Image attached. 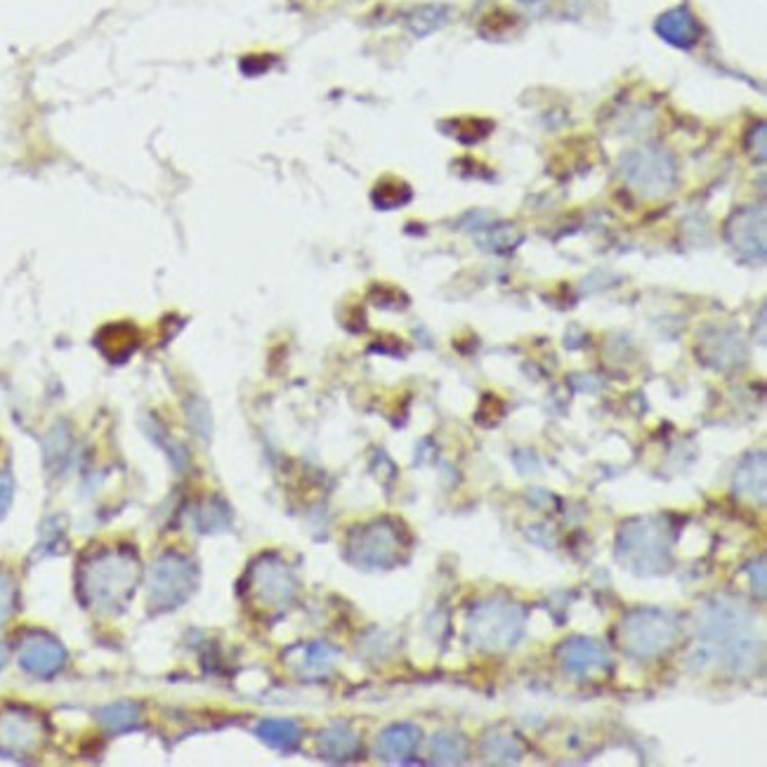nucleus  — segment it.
Listing matches in <instances>:
<instances>
[{
	"label": "nucleus",
	"instance_id": "1",
	"mask_svg": "<svg viewBox=\"0 0 767 767\" xmlns=\"http://www.w3.org/2000/svg\"><path fill=\"white\" fill-rule=\"evenodd\" d=\"M699 638L713 659L734 673L751 671L758 659L753 614L742 602L720 598L704 607L699 616Z\"/></svg>",
	"mask_w": 767,
	"mask_h": 767
},
{
	"label": "nucleus",
	"instance_id": "2",
	"mask_svg": "<svg viewBox=\"0 0 767 767\" xmlns=\"http://www.w3.org/2000/svg\"><path fill=\"white\" fill-rule=\"evenodd\" d=\"M619 560L638 574H659L668 565L671 555V529L657 517L628 522L621 527L616 539Z\"/></svg>",
	"mask_w": 767,
	"mask_h": 767
},
{
	"label": "nucleus",
	"instance_id": "3",
	"mask_svg": "<svg viewBox=\"0 0 767 767\" xmlns=\"http://www.w3.org/2000/svg\"><path fill=\"white\" fill-rule=\"evenodd\" d=\"M470 640L484 652H506L524 633V609L508 600L477 605L470 616Z\"/></svg>",
	"mask_w": 767,
	"mask_h": 767
},
{
	"label": "nucleus",
	"instance_id": "4",
	"mask_svg": "<svg viewBox=\"0 0 767 767\" xmlns=\"http://www.w3.org/2000/svg\"><path fill=\"white\" fill-rule=\"evenodd\" d=\"M680 635L678 621L661 609H635L621 624V647L635 659H654L668 652Z\"/></svg>",
	"mask_w": 767,
	"mask_h": 767
},
{
	"label": "nucleus",
	"instance_id": "5",
	"mask_svg": "<svg viewBox=\"0 0 767 767\" xmlns=\"http://www.w3.org/2000/svg\"><path fill=\"white\" fill-rule=\"evenodd\" d=\"M621 175L626 185L645 199H661L675 187L678 166L675 159L661 147H638L624 154L621 159Z\"/></svg>",
	"mask_w": 767,
	"mask_h": 767
},
{
	"label": "nucleus",
	"instance_id": "6",
	"mask_svg": "<svg viewBox=\"0 0 767 767\" xmlns=\"http://www.w3.org/2000/svg\"><path fill=\"white\" fill-rule=\"evenodd\" d=\"M140 581V565L135 555L126 553H107L95 562L90 569V595L102 607L123 605Z\"/></svg>",
	"mask_w": 767,
	"mask_h": 767
},
{
	"label": "nucleus",
	"instance_id": "7",
	"mask_svg": "<svg viewBox=\"0 0 767 767\" xmlns=\"http://www.w3.org/2000/svg\"><path fill=\"white\" fill-rule=\"evenodd\" d=\"M199 572L194 562L180 555H166L149 574V600L156 609H175L194 593Z\"/></svg>",
	"mask_w": 767,
	"mask_h": 767
},
{
	"label": "nucleus",
	"instance_id": "8",
	"mask_svg": "<svg viewBox=\"0 0 767 767\" xmlns=\"http://www.w3.org/2000/svg\"><path fill=\"white\" fill-rule=\"evenodd\" d=\"M350 560L362 567H390L395 565L402 539L390 522L380 520L357 529L350 539Z\"/></svg>",
	"mask_w": 767,
	"mask_h": 767
},
{
	"label": "nucleus",
	"instance_id": "9",
	"mask_svg": "<svg viewBox=\"0 0 767 767\" xmlns=\"http://www.w3.org/2000/svg\"><path fill=\"white\" fill-rule=\"evenodd\" d=\"M253 598L267 609H284L295 595V576L284 562L262 560L251 572Z\"/></svg>",
	"mask_w": 767,
	"mask_h": 767
},
{
	"label": "nucleus",
	"instance_id": "10",
	"mask_svg": "<svg viewBox=\"0 0 767 767\" xmlns=\"http://www.w3.org/2000/svg\"><path fill=\"white\" fill-rule=\"evenodd\" d=\"M727 241L744 260H765V206H746L727 220Z\"/></svg>",
	"mask_w": 767,
	"mask_h": 767
},
{
	"label": "nucleus",
	"instance_id": "11",
	"mask_svg": "<svg viewBox=\"0 0 767 767\" xmlns=\"http://www.w3.org/2000/svg\"><path fill=\"white\" fill-rule=\"evenodd\" d=\"M557 657L576 678H593V675L605 673L612 664L607 649L590 638L565 640L557 649Z\"/></svg>",
	"mask_w": 767,
	"mask_h": 767
},
{
	"label": "nucleus",
	"instance_id": "12",
	"mask_svg": "<svg viewBox=\"0 0 767 767\" xmlns=\"http://www.w3.org/2000/svg\"><path fill=\"white\" fill-rule=\"evenodd\" d=\"M421 744V732L413 725H392L378 737L376 751L388 763H406Z\"/></svg>",
	"mask_w": 767,
	"mask_h": 767
},
{
	"label": "nucleus",
	"instance_id": "13",
	"mask_svg": "<svg viewBox=\"0 0 767 767\" xmlns=\"http://www.w3.org/2000/svg\"><path fill=\"white\" fill-rule=\"evenodd\" d=\"M701 354L706 357V362H711L716 369H727V366H739L746 357V347L742 338L734 331L718 329L716 333L704 338L701 343Z\"/></svg>",
	"mask_w": 767,
	"mask_h": 767
},
{
	"label": "nucleus",
	"instance_id": "14",
	"mask_svg": "<svg viewBox=\"0 0 767 767\" xmlns=\"http://www.w3.org/2000/svg\"><path fill=\"white\" fill-rule=\"evenodd\" d=\"M22 664L36 675H52L64 664V649L55 640L36 635L22 645Z\"/></svg>",
	"mask_w": 767,
	"mask_h": 767
},
{
	"label": "nucleus",
	"instance_id": "15",
	"mask_svg": "<svg viewBox=\"0 0 767 767\" xmlns=\"http://www.w3.org/2000/svg\"><path fill=\"white\" fill-rule=\"evenodd\" d=\"M734 491L742 498H749L751 503L763 506L765 503V456L751 454L739 463L734 472Z\"/></svg>",
	"mask_w": 767,
	"mask_h": 767
},
{
	"label": "nucleus",
	"instance_id": "16",
	"mask_svg": "<svg viewBox=\"0 0 767 767\" xmlns=\"http://www.w3.org/2000/svg\"><path fill=\"white\" fill-rule=\"evenodd\" d=\"M359 751V737L347 725H331L319 734V753L326 760H350Z\"/></svg>",
	"mask_w": 767,
	"mask_h": 767
},
{
	"label": "nucleus",
	"instance_id": "17",
	"mask_svg": "<svg viewBox=\"0 0 767 767\" xmlns=\"http://www.w3.org/2000/svg\"><path fill=\"white\" fill-rule=\"evenodd\" d=\"M255 732H258V737L262 739V742H265L267 746H272L274 751H281V753H291V751L298 749L300 737H303L298 723H293V720H284V718L262 720Z\"/></svg>",
	"mask_w": 767,
	"mask_h": 767
},
{
	"label": "nucleus",
	"instance_id": "18",
	"mask_svg": "<svg viewBox=\"0 0 767 767\" xmlns=\"http://www.w3.org/2000/svg\"><path fill=\"white\" fill-rule=\"evenodd\" d=\"M432 760L439 765H458L465 760L468 753V742L456 732H439L430 742Z\"/></svg>",
	"mask_w": 767,
	"mask_h": 767
},
{
	"label": "nucleus",
	"instance_id": "19",
	"mask_svg": "<svg viewBox=\"0 0 767 767\" xmlns=\"http://www.w3.org/2000/svg\"><path fill=\"white\" fill-rule=\"evenodd\" d=\"M102 723L111 732H128L140 725V708L130 701H118L102 711Z\"/></svg>",
	"mask_w": 767,
	"mask_h": 767
},
{
	"label": "nucleus",
	"instance_id": "20",
	"mask_svg": "<svg viewBox=\"0 0 767 767\" xmlns=\"http://www.w3.org/2000/svg\"><path fill=\"white\" fill-rule=\"evenodd\" d=\"M659 29L661 34L675 45H690L694 38H697V29H694V22L690 19V15H685V12L680 10L671 12V15L661 19Z\"/></svg>",
	"mask_w": 767,
	"mask_h": 767
},
{
	"label": "nucleus",
	"instance_id": "21",
	"mask_svg": "<svg viewBox=\"0 0 767 767\" xmlns=\"http://www.w3.org/2000/svg\"><path fill=\"white\" fill-rule=\"evenodd\" d=\"M303 654L305 657L303 661H300V671H303L305 675H314V678L329 671L333 664V657H336V652L326 645H310L303 649Z\"/></svg>",
	"mask_w": 767,
	"mask_h": 767
},
{
	"label": "nucleus",
	"instance_id": "22",
	"mask_svg": "<svg viewBox=\"0 0 767 767\" xmlns=\"http://www.w3.org/2000/svg\"><path fill=\"white\" fill-rule=\"evenodd\" d=\"M484 756L491 763H517L522 758V749L513 737H491L484 742Z\"/></svg>",
	"mask_w": 767,
	"mask_h": 767
},
{
	"label": "nucleus",
	"instance_id": "23",
	"mask_svg": "<svg viewBox=\"0 0 767 767\" xmlns=\"http://www.w3.org/2000/svg\"><path fill=\"white\" fill-rule=\"evenodd\" d=\"M765 133H767V130H765L763 123H758V128H753L751 130V137H749V140H746V149H749L751 156L758 163H765V152H767V149H765V142H767Z\"/></svg>",
	"mask_w": 767,
	"mask_h": 767
},
{
	"label": "nucleus",
	"instance_id": "24",
	"mask_svg": "<svg viewBox=\"0 0 767 767\" xmlns=\"http://www.w3.org/2000/svg\"><path fill=\"white\" fill-rule=\"evenodd\" d=\"M749 572H751V583H753V590H758V595H760V598H763V595H765V560H763V557H760V560H758V574H756V569H749Z\"/></svg>",
	"mask_w": 767,
	"mask_h": 767
},
{
	"label": "nucleus",
	"instance_id": "25",
	"mask_svg": "<svg viewBox=\"0 0 767 767\" xmlns=\"http://www.w3.org/2000/svg\"><path fill=\"white\" fill-rule=\"evenodd\" d=\"M8 614V586L5 583H0V619Z\"/></svg>",
	"mask_w": 767,
	"mask_h": 767
},
{
	"label": "nucleus",
	"instance_id": "26",
	"mask_svg": "<svg viewBox=\"0 0 767 767\" xmlns=\"http://www.w3.org/2000/svg\"><path fill=\"white\" fill-rule=\"evenodd\" d=\"M0 666H3V654H0Z\"/></svg>",
	"mask_w": 767,
	"mask_h": 767
}]
</instances>
